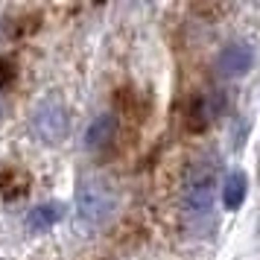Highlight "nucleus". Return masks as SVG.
<instances>
[{
	"instance_id": "nucleus-7",
	"label": "nucleus",
	"mask_w": 260,
	"mask_h": 260,
	"mask_svg": "<svg viewBox=\"0 0 260 260\" xmlns=\"http://www.w3.org/2000/svg\"><path fill=\"white\" fill-rule=\"evenodd\" d=\"M246 193H248V178H246V173L234 170L231 176L225 178V184H222V205L228 208V211H237V208H243Z\"/></svg>"
},
{
	"instance_id": "nucleus-2",
	"label": "nucleus",
	"mask_w": 260,
	"mask_h": 260,
	"mask_svg": "<svg viewBox=\"0 0 260 260\" xmlns=\"http://www.w3.org/2000/svg\"><path fill=\"white\" fill-rule=\"evenodd\" d=\"M216 164H202L196 167L190 178L184 181V216L190 225L208 222L213 213V202H216Z\"/></svg>"
},
{
	"instance_id": "nucleus-6",
	"label": "nucleus",
	"mask_w": 260,
	"mask_h": 260,
	"mask_svg": "<svg viewBox=\"0 0 260 260\" xmlns=\"http://www.w3.org/2000/svg\"><path fill=\"white\" fill-rule=\"evenodd\" d=\"M61 216H64V205H59V202H44V205H36L32 211L26 213V228L32 234H41V231L53 228L56 222H61Z\"/></svg>"
},
{
	"instance_id": "nucleus-8",
	"label": "nucleus",
	"mask_w": 260,
	"mask_h": 260,
	"mask_svg": "<svg viewBox=\"0 0 260 260\" xmlns=\"http://www.w3.org/2000/svg\"><path fill=\"white\" fill-rule=\"evenodd\" d=\"M15 61L6 59V56H0V88H9L15 82Z\"/></svg>"
},
{
	"instance_id": "nucleus-1",
	"label": "nucleus",
	"mask_w": 260,
	"mask_h": 260,
	"mask_svg": "<svg viewBox=\"0 0 260 260\" xmlns=\"http://www.w3.org/2000/svg\"><path fill=\"white\" fill-rule=\"evenodd\" d=\"M117 211V196L103 178H85L76 187V213L82 225L88 228H103L111 222V216Z\"/></svg>"
},
{
	"instance_id": "nucleus-3",
	"label": "nucleus",
	"mask_w": 260,
	"mask_h": 260,
	"mask_svg": "<svg viewBox=\"0 0 260 260\" xmlns=\"http://www.w3.org/2000/svg\"><path fill=\"white\" fill-rule=\"evenodd\" d=\"M29 126H32V132H36L38 141L61 143L64 141V135H68V126H71L64 103H61L59 96H44V100L36 106V111H32Z\"/></svg>"
},
{
	"instance_id": "nucleus-5",
	"label": "nucleus",
	"mask_w": 260,
	"mask_h": 260,
	"mask_svg": "<svg viewBox=\"0 0 260 260\" xmlns=\"http://www.w3.org/2000/svg\"><path fill=\"white\" fill-rule=\"evenodd\" d=\"M117 135V117L114 114H100V117L91 120V126L85 132V146L88 149H103L114 141Z\"/></svg>"
},
{
	"instance_id": "nucleus-4",
	"label": "nucleus",
	"mask_w": 260,
	"mask_h": 260,
	"mask_svg": "<svg viewBox=\"0 0 260 260\" xmlns=\"http://www.w3.org/2000/svg\"><path fill=\"white\" fill-rule=\"evenodd\" d=\"M251 61H254V50L248 47L246 41H234V44L222 47V53L216 56V71L225 79H240V76L248 73Z\"/></svg>"
},
{
	"instance_id": "nucleus-9",
	"label": "nucleus",
	"mask_w": 260,
	"mask_h": 260,
	"mask_svg": "<svg viewBox=\"0 0 260 260\" xmlns=\"http://www.w3.org/2000/svg\"><path fill=\"white\" fill-rule=\"evenodd\" d=\"M0 114H3V106H0Z\"/></svg>"
}]
</instances>
